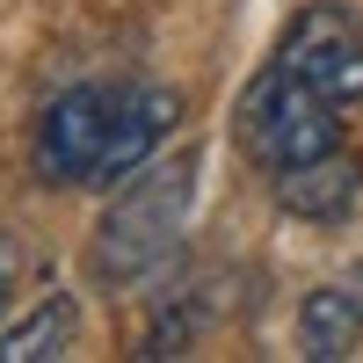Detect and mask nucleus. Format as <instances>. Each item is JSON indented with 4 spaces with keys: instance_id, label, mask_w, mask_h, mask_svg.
<instances>
[{
    "instance_id": "20e7f679",
    "label": "nucleus",
    "mask_w": 363,
    "mask_h": 363,
    "mask_svg": "<svg viewBox=\"0 0 363 363\" xmlns=\"http://www.w3.org/2000/svg\"><path fill=\"white\" fill-rule=\"evenodd\" d=\"M277 58L298 73V80H313L327 102H363V29L349 8H335V0H313V8H298L291 29H284V44Z\"/></svg>"
},
{
    "instance_id": "7ed1b4c3",
    "label": "nucleus",
    "mask_w": 363,
    "mask_h": 363,
    "mask_svg": "<svg viewBox=\"0 0 363 363\" xmlns=\"http://www.w3.org/2000/svg\"><path fill=\"white\" fill-rule=\"evenodd\" d=\"M116 87L124 80H80L51 95L29 138V167L44 189H102V160L116 138Z\"/></svg>"
},
{
    "instance_id": "f257e3e1",
    "label": "nucleus",
    "mask_w": 363,
    "mask_h": 363,
    "mask_svg": "<svg viewBox=\"0 0 363 363\" xmlns=\"http://www.w3.org/2000/svg\"><path fill=\"white\" fill-rule=\"evenodd\" d=\"M189 203H196V153H174V160L153 153L138 174H124L95 218V247H87L95 284L131 291L153 269H167V255L182 247V225H189Z\"/></svg>"
},
{
    "instance_id": "0eeeda50",
    "label": "nucleus",
    "mask_w": 363,
    "mask_h": 363,
    "mask_svg": "<svg viewBox=\"0 0 363 363\" xmlns=\"http://www.w3.org/2000/svg\"><path fill=\"white\" fill-rule=\"evenodd\" d=\"M73 335H80L73 298H44L29 320H15L8 335H0V363H44V356H66Z\"/></svg>"
},
{
    "instance_id": "423d86ee",
    "label": "nucleus",
    "mask_w": 363,
    "mask_h": 363,
    "mask_svg": "<svg viewBox=\"0 0 363 363\" xmlns=\"http://www.w3.org/2000/svg\"><path fill=\"white\" fill-rule=\"evenodd\" d=\"M298 349L313 363H342L363 349V298L349 284H320L306 291V306H298Z\"/></svg>"
},
{
    "instance_id": "6e6552de",
    "label": "nucleus",
    "mask_w": 363,
    "mask_h": 363,
    "mask_svg": "<svg viewBox=\"0 0 363 363\" xmlns=\"http://www.w3.org/2000/svg\"><path fill=\"white\" fill-rule=\"evenodd\" d=\"M8 284H15V247H0V313H8Z\"/></svg>"
},
{
    "instance_id": "39448f33",
    "label": "nucleus",
    "mask_w": 363,
    "mask_h": 363,
    "mask_svg": "<svg viewBox=\"0 0 363 363\" xmlns=\"http://www.w3.org/2000/svg\"><path fill=\"white\" fill-rule=\"evenodd\" d=\"M269 196H277L284 218H306V225H342L356 196H363V167L349 145H335V153H320V160H298L284 174H269Z\"/></svg>"
},
{
    "instance_id": "f03ea898",
    "label": "nucleus",
    "mask_w": 363,
    "mask_h": 363,
    "mask_svg": "<svg viewBox=\"0 0 363 363\" xmlns=\"http://www.w3.org/2000/svg\"><path fill=\"white\" fill-rule=\"evenodd\" d=\"M233 138L262 174H284V167L320 160L342 145V102H327L313 80H298L284 58H269L233 109Z\"/></svg>"
}]
</instances>
